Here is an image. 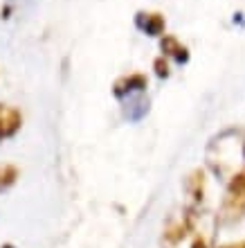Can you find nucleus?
Here are the masks:
<instances>
[{
    "label": "nucleus",
    "instance_id": "2",
    "mask_svg": "<svg viewBox=\"0 0 245 248\" xmlns=\"http://www.w3.org/2000/svg\"><path fill=\"white\" fill-rule=\"evenodd\" d=\"M164 246L167 248H209L202 232L196 228V212H185L173 219L164 230Z\"/></svg>",
    "mask_w": 245,
    "mask_h": 248
},
{
    "label": "nucleus",
    "instance_id": "11",
    "mask_svg": "<svg viewBox=\"0 0 245 248\" xmlns=\"http://www.w3.org/2000/svg\"><path fill=\"white\" fill-rule=\"evenodd\" d=\"M5 248H9V246H5Z\"/></svg>",
    "mask_w": 245,
    "mask_h": 248
},
{
    "label": "nucleus",
    "instance_id": "8",
    "mask_svg": "<svg viewBox=\"0 0 245 248\" xmlns=\"http://www.w3.org/2000/svg\"><path fill=\"white\" fill-rule=\"evenodd\" d=\"M16 178H18V167L16 165H0V189H7L12 187L16 183Z\"/></svg>",
    "mask_w": 245,
    "mask_h": 248
},
{
    "label": "nucleus",
    "instance_id": "3",
    "mask_svg": "<svg viewBox=\"0 0 245 248\" xmlns=\"http://www.w3.org/2000/svg\"><path fill=\"white\" fill-rule=\"evenodd\" d=\"M220 215L227 221H234L245 215V170L230 178L225 196H223V205H220Z\"/></svg>",
    "mask_w": 245,
    "mask_h": 248
},
{
    "label": "nucleus",
    "instance_id": "4",
    "mask_svg": "<svg viewBox=\"0 0 245 248\" xmlns=\"http://www.w3.org/2000/svg\"><path fill=\"white\" fill-rule=\"evenodd\" d=\"M20 124H23V115L18 108L9 104H0V142L16 136L20 131Z\"/></svg>",
    "mask_w": 245,
    "mask_h": 248
},
{
    "label": "nucleus",
    "instance_id": "10",
    "mask_svg": "<svg viewBox=\"0 0 245 248\" xmlns=\"http://www.w3.org/2000/svg\"><path fill=\"white\" fill-rule=\"evenodd\" d=\"M220 248H245V242H234V244H225Z\"/></svg>",
    "mask_w": 245,
    "mask_h": 248
},
{
    "label": "nucleus",
    "instance_id": "5",
    "mask_svg": "<svg viewBox=\"0 0 245 248\" xmlns=\"http://www.w3.org/2000/svg\"><path fill=\"white\" fill-rule=\"evenodd\" d=\"M135 25L137 30H142L148 36H162L164 34V16L158 12H137Z\"/></svg>",
    "mask_w": 245,
    "mask_h": 248
},
{
    "label": "nucleus",
    "instance_id": "7",
    "mask_svg": "<svg viewBox=\"0 0 245 248\" xmlns=\"http://www.w3.org/2000/svg\"><path fill=\"white\" fill-rule=\"evenodd\" d=\"M160 47H162V52H164V57H173V59L180 61V63H185V61L189 59L187 47L182 46L173 34H164L162 41H160Z\"/></svg>",
    "mask_w": 245,
    "mask_h": 248
},
{
    "label": "nucleus",
    "instance_id": "6",
    "mask_svg": "<svg viewBox=\"0 0 245 248\" xmlns=\"http://www.w3.org/2000/svg\"><path fill=\"white\" fill-rule=\"evenodd\" d=\"M142 88H146V77L140 75V72H133L129 77L117 79L113 91H115L117 97H124V95H129V93H133V91H142Z\"/></svg>",
    "mask_w": 245,
    "mask_h": 248
},
{
    "label": "nucleus",
    "instance_id": "9",
    "mask_svg": "<svg viewBox=\"0 0 245 248\" xmlns=\"http://www.w3.org/2000/svg\"><path fill=\"white\" fill-rule=\"evenodd\" d=\"M155 72L160 75V77H167L169 75V65H167V59L164 57H160V59H155Z\"/></svg>",
    "mask_w": 245,
    "mask_h": 248
},
{
    "label": "nucleus",
    "instance_id": "1",
    "mask_svg": "<svg viewBox=\"0 0 245 248\" xmlns=\"http://www.w3.org/2000/svg\"><path fill=\"white\" fill-rule=\"evenodd\" d=\"M207 160L216 174L232 178L245 170V136L241 131H225L214 138L207 149Z\"/></svg>",
    "mask_w": 245,
    "mask_h": 248
}]
</instances>
